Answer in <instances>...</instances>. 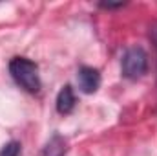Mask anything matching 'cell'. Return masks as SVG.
<instances>
[{"instance_id":"6da1fadb","label":"cell","mask_w":157,"mask_h":156,"mask_svg":"<svg viewBox=\"0 0 157 156\" xmlns=\"http://www.w3.org/2000/svg\"><path fill=\"white\" fill-rule=\"evenodd\" d=\"M9 74L15 83L29 94H37L40 90L39 66L28 57H13L9 61Z\"/></svg>"},{"instance_id":"7a4b0ae2","label":"cell","mask_w":157,"mask_h":156,"mask_svg":"<svg viewBox=\"0 0 157 156\" xmlns=\"http://www.w3.org/2000/svg\"><path fill=\"white\" fill-rule=\"evenodd\" d=\"M148 70V55L141 46H132L122 55V76L128 79L143 77Z\"/></svg>"},{"instance_id":"3957f363","label":"cell","mask_w":157,"mask_h":156,"mask_svg":"<svg viewBox=\"0 0 157 156\" xmlns=\"http://www.w3.org/2000/svg\"><path fill=\"white\" fill-rule=\"evenodd\" d=\"M77 81L84 94H93L101 86V74H99V70H95L91 66H82V68H78Z\"/></svg>"},{"instance_id":"277c9868","label":"cell","mask_w":157,"mask_h":156,"mask_svg":"<svg viewBox=\"0 0 157 156\" xmlns=\"http://www.w3.org/2000/svg\"><path fill=\"white\" fill-rule=\"evenodd\" d=\"M75 103H77V99H75L73 88L70 84L62 86L60 92H59V96H57V112L62 114V116H66V114H70L75 109Z\"/></svg>"},{"instance_id":"5b68a950","label":"cell","mask_w":157,"mask_h":156,"mask_svg":"<svg viewBox=\"0 0 157 156\" xmlns=\"http://www.w3.org/2000/svg\"><path fill=\"white\" fill-rule=\"evenodd\" d=\"M66 151H68L66 140L60 134H53L48 140V143H46V147L42 151V156H64Z\"/></svg>"},{"instance_id":"8992f818","label":"cell","mask_w":157,"mask_h":156,"mask_svg":"<svg viewBox=\"0 0 157 156\" xmlns=\"http://www.w3.org/2000/svg\"><path fill=\"white\" fill-rule=\"evenodd\" d=\"M0 156H20V143L18 142H9L0 149Z\"/></svg>"},{"instance_id":"52a82bcc","label":"cell","mask_w":157,"mask_h":156,"mask_svg":"<svg viewBox=\"0 0 157 156\" xmlns=\"http://www.w3.org/2000/svg\"><path fill=\"white\" fill-rule=\"evenodd\" d=\"M150 39H152V42H154V46L157 50V22H154L150 26Z\"/></svg>"},{"instance_id":"ba28073f","label":"cell","mask_w":157,"mask_h":156,"mask_svg":"<svg viewBox=\"0 0 157 156\" xmlns=\"http://www.w3.org/2000/svg\"><path fill=\"white\" fill-rule=\"evenodd\" d=\"M101 7H104V9H115V7H122L124 4L122 2H119V4H99Z\"/></svg>"}]
</instances>
